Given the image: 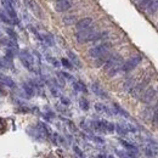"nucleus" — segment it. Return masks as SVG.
Instances as JSON below:
<instances>
[{
  "mask_svg": "<svg viewBox=\"0 0 158 158\" xmlns=\"http://www.w3.org/2000/svg\"><path fill=\"white\" fill-rule=\"evenodd\" d=\"M105 37H107V32L100 33L92 27L81 29V31H78L75 33V39H77V42L80 44H84L88 42H97V40H100Z\"/></svg>",
  "mask_w": 158,
  "mask_h": 158,
  "instance_id": "f257e3e1",
  "label": "nucleus"
},
{
  "mask_svg": "<svg viewBox=\"0 0 158 158\" xmlns=\"http://www.w3.org/2000/svg\"><path fill=\"white\" fill-rule=\"evenodd\" d=\"M122 65H123V60L119 55L117 54L109 55L107 61L105 62V69H106L108 77H114L119 71H122Z\"/></svg>",
  "mask_w": 158,
  "mask_h": 158,
  "instance_id": "f03ea898",
  "label": "nucleus"
},
{
  "mask_svg": "<svg viewBox=\"0 0 158 158\" xmlns=\"http://www.w3.org/2000/svg\"><path fill=\"white\" fill-rule=\"evenodd\" d=\"M20 60L23 63V66H25L27 69H29L31 72L37 71L36 69V60H34L33 55L28 50H22L20 52Z\"/></svg>",
  "mask_w": 158,
  "mask_h": 158,
  "instance_id": "7ed1b4c3",
  "label": "nucleus"
},
{
  "mask_svg": "<svg viewBox=\"0 0 158 158\" xmlns=\"http://www.w3.org/2000/svg\"><path fill=\"white\" fill-rule=\"evenodd\" d=\"M111 50V44L109 43H103L100 45H96L89 50V56L92 58H97L105 54H108Z\"/></svg>",
  "mask_w": 158,
  "mask_h": 158,
  "instance_id": "20e7f679",
  "label": "nucleus"
},
{
  "mask_svg": "<svg viewBox=\"0 0 158 158\" xmlns=\"http://www.w3.org/2000/svg\"><path fill=\"white\" fill-rule=\"evenodd\" d=\"M141 61H142V56H140V55L133 56V57H130L127 62H124V63L122 65V71H123V72H129V71H133V69L135 68V67H136Z\"/></svg>",
  "mask_w": 158,
  "mask_h": 158,
  "instance_id": "39448f33",
  "label": "nucleus"
},
{
  "mask_svg": "<svg viewBox=\"0 0 158 158\" xmlns=\"http://www.w3.org/2000/svg\"><path fill=\"white\" fill-rule=\"evenodd\" d=\"M141 97H140V100H141L144 103H151L152 101L156 100V96H157V91L155 88L150 86L147 90H144L142 94L140 95Z\"/></svg>",
  "mask_w": 158,
  "mask_h": 158,
  "instance_id": "423d86ee",
  "label": "nucleus"
},
{
  "mask_svg": "<svg viewBox=\"0 0 158 158\" xmlns=\"http://www.w3.org/2000/svg\"><path fill=\"white\" fill-rule=\"evenodd\" d=\"M72 8V0H57L54 9L57 12H66Z\"/></svg>",
  "mask_w": 158,
  "mask_h": 158,
  "instance_id": "0eeeda50",
  "label": "nucleus"
},
{
  "mask_svg": "<svg viewBox=\"0 0 158 158\" xmlns=\"http://www.w3.org/2000/svg\"><path fill=\"white\" fill-rule=\"evenodd\" d=\"M1 3L4 5V9L6 10V15L10 16L11 20H14L16 23H18V20H17V15H16V11L12 6V4H11L10 0H1Z\"/></svg>",
  "mask_w": 158,
  "mask_h": 158,
  "instance_id": "6e6552de",
  "label": "nucleus"
},
{
  "mask_svg": "<svg viewBox=\"0 0 158 158\" xmlns=\"http://www.w3.org/2000/svg\"><path fill=\"white\" fill-rule=\"evenodd\" d=\"M91 89L94 91V94L95 95H97L98 97H101V98H108V95H107V92L105 91L100 86V84H97V83H94L91 85Z\"/></svg>",
  "mask_w": 158,
  "mask_h": 158,
  "instance_id": "1a4fd4ad",
  "label": "nucleus"
},
{
  "mask_svg": "<svg viewBox=\"0 0 158 158\" xmlns=\"http://www.w3.org/2000/svg\"><path fill=\"white\" fill-rule=\"evenodd\" d=\"M0 84L6 85L9 88H15L16 86V83L14 81V79L11 77H9V75H6V74H3V73H0Z\"/></svg>",
  "mask_w": 158,
  "mask_h": 158,
  "instance_id": "9d476101",
  "label": "nucleus"
},
{
  "mask_svg": "<svg viewBox=\"0 0 158 158\" xmlns=\"http://www.w3.org/2000/svg\"><path fill=\"white\" fill-rule=\"evenodd\" d=\"M92 18H89V17H86V18H83L77 22V25H75V27H77L78 31H81V29H85V28H89L91 27L92 25Z\"/></svg>",
  "mask_w": 158,
  "mask_h": 158,
  "instance_id": "9b49d317",
  "label": "nucleus"
},
{
  "mask_svg": "<svg viewBox=\"0 0 158 158\" xmlns=\"http://www.w3.org/2000/svg\"><path fill=\"white\" fill-rule=\"evenodd\" d=\"M29 6H31V9H32L33 12L37 15L38 18H43V11H42L40 6H39V5H38L36 1H33V0H31V1H29Z\"/></svg>",
  "mask_w": 158,
  "mask_h": 158,
  "instance_id": "f8f14e48",
  "label": "nucleus"
},
{
  "mask_svg": "<svg viewBox=\"0 0 158 158\" xmlns=\"http://www.w3.org/2000/svg\"><path fill=\"white\" fill-rule=\"evenodd\" d=\"M157 9H158L157 0H152L148 6L146 8V10H147V12H148L150 15H156V14H157Z\"/></svg>",
  "mask_w": 158,
  "mask_h": 158,
  "instance_id": "ddd939ff",
  "label": "nucleus"
},
{
  "mask_svg": "<svg viewBox=\"0 0 158 158\" xmlns=\"http://www.w3.org/2000/svg\"><path fill=\"white\" fill-rule=\"evenodd\" d=\"M67 54H68V57L71 58V61L74 63V66H77L78 68H80V67H81V62H80V60L78 58L77 54H74L73 51H68Z\"/></svg>",
  "mask_w": 158,
  "mask_h": 158,
  "instance_id": "4468645a",
  "label": "nucleus"
},
{
  "mask_svg": "<svg viewBox=\"0 0 158 158\" xmlns=\"http://www.w3.org/2000/svg\"><path fill=\"white\" fill-rule=\"evenodd\" d=\"M62 21L66 26H71V25H74V23L77 22V17H75L74 15H65Z\"/></svg>",
  "mask_w": 158,
  "mask_h": 158,
  "instance_id": "2eb2a0df",
  "label": "nucleus"
},
{
  "mask_svg": "<svg viewBox=\"0 0 158 158\" xmlns=\"http://www.w3.org/2000/svg\"><path fill=\"white\" fill-rule=\"evenodd\" d=\"M117 153H118L119 157H122V158H137L136 152H133V151H128V152L117 151Z\"/></svg>",
  "mask_w": 158,
  "mask_h": 158,
  "instance_id": "dca6fc26",
  "label": "nucleus"
},
{
  "mask_svg": "<svg viewBox=\"0 0 158 158\" xmlns=\"http://www.w3.org/2000/svg\"><path fill=\"white\" fill-rule=\"evenodd\" d=\"M42 39L45 40V43L48 44V45H50V46L55 45V38H54V36H52V34H50V33H45L44 36L42 37Z\"/></svg>",
  "mask_w": 158,
  "mask_h": 158,
  "instance_id": "f3484780",
  "label": "nucleus"
},
{
  "mask_svg": "<svg viewBox=\"0 0 158 158\" xmlns=\"http://www.w3.org/2000/svg\"><path fill=\"white\" fill-rule=\"evenodd\" d=\"M73 88H74V90H75V91L88 92L86 86L84 85V83H81V81H74V83H73Z\"/></svg>",
  "mask_w": 158,
  "mask_h": 158,
  "instance_id": "a211bd4d",
  "label": "nucleus"
},
{
  "mask_svg": "<svg viewBox=\"0 0 158 158\" xmlns=\"http://www.w3.org/2000/svg\"><path fill=\"white\" fill-rule=\"evenodd\" d=\"M95 109L97 111V112H100V113H107V114H111V111L108 109L107 106H105L103 103H96V105H95Z\"/></svg>",
  "mask_w": 158,
  "mask_h": 158,
  "instance_id": "6ab92c4d",
  "label": "nucleus"
},
{
  "mask_svg": "<svg viewBox=\"0 0 158 158\" xmlns=\"http://www.w3.org/2000/svg\"><path fill=\"white\" fill-rule=\"evenodd\" d=\"M113 107H114V109H116V111H114V113H118V114H120V116H124L125 118H128V117H129V113H128L125 109H123L118 103H114V105H113Z\"/></svg>",
  "mask_w": 158,
  "mask_h": 158,
  "instance_id": "aec40b11",
  "label": "nucleus"
},
{
  "mask_svg": "<svg viewBox=\"0 0 158 158\" xmlns=\"http://www.w3.org/2000/svg\"><path fill=\"white\" fill-rule=\"evenodd\" d=\"M22 86H23V90H25L26 95H27L28 97H32V96L34 95L33 86H31V85H29V84H27V83H23V84H22Z\"/></svg>",
  "mask_w": 158,
  "mask_h": 158,
  "instance_id": "412c9836",
  "label": "nucleus"
},
{
  "mask_svg": "<svg viewBox=\"0 0 158 158\" xmlns=\"http://www.w3.org/2000/svg\"><path fill=\"white\" fill-rule=\"evenodd\" d=\"M120 144L123 145V147H125L128 151H133V152H136V153H137V148L134 145H131L130 142L125 141V140H120Z\"/></svg>",
  "mask_w": 158,
  "mask_h": 158,
  "instance_id": "4be33fe9",
  "label": "nucleus"
},
{
  "mask_svg": "<svg viewBox=\"0 0 158 158\" xmlns=\"http://www.w3.org/2000/svg\"><path fill=\"white\" fill-rule=\"evenodd\" d=\"M114 130H117V133H118L119 135H127V134H128V130L125 129V127L122 125V124L114 125Z\"/></svg>",
  "mask_w": 158,
  "mask_h": 158,
  "instance_id": "5701e85b",
  "label": "nucleus"
},
{
  "mask_svg": "<svg viewBox=\"0 0 158 158\" xmlns=\"http://www.w3.org/2000/svg\"><path fill=\"white\" fill-rule=\"evenodd\" d=\"M79 106H80L81 109L88 111V109H89V101H88L86 98H80V100H79Z\"/></svg>",
  "mask_w": 158,
  "mask_h": 158,
  "instance_id": "b1692460",
  "label": "nucleus"
},
{
  "mask_svg": "<svg viewBox=\"0 0 158 158\" xmlns=\"http://www.w3.org/2000/svg\"><path fill=\"white\" fill-rule=\"evenodd\" d=\"M0 20H1L3 22H5V23H8V25H12V20L9 18V17L4 12H1V11H0Z\"/></svg>",
  "mask_w": 158,
  "mask_h": 158,
  "instance_id": "393cba45",
  "label": "nucleus"
},
{
  "mask_svg": "<svg viewBox=\"0 0 158 158\" xmlns=\"http://www.w3.org/2000/svg\"><path fill=\"white\" fill-rule=\"evenodd\" d=\"M5 32L9 34L10 38L12 39V40H16V39H17V34H16V32L14 31L12 28H5Z\"/></svg>",
  "mask_w": 158,
  "mask_h": 158,
  "instance_id": "a878e982",
  "label": "nucleus"
},
{
  "mask_svg": "<svg viewBox=\"0 0 158 158\" xmlns=\"http://www.w3.org/2000/svg\"><path fill=\"white\" fill-rule=\"evenodd\" d=\"M134 86H135V83H134V80H133V79H129V80H128L127 83H125V85H124V89H125L127 91H130Z\"/></svg>",
  "mask_w": 158,
  "mask_h": 158,
  "instance_id": "bb28decb",
  "label": "nucleus"
},
{
  "mask_svg": "<svg viewBox=\"0 0 158 158\" xmlns=\"http://www.w3.org/2000/svg\"><path fill=\"white\" fill-rule=\"evenodd\" d=\"M61 63H62V65L65 66L66 68H68V69H72V68H73V65L71 63V61H68L67 58H62V60H61Z\"/></svg>",
  "mask_w": 158,
  "mask_h": 158,
  "instance_id": "cd10ccee",
  "label": "nucleus"
},
{
  "mask_svg": "<svg viewBox=\"0 0 158 158\" xmlns=\"http://www.w3.org/2000/svg\"><path fill=\"white\" fill-rule=\"evenodd\" d=\"M114 131V124L111 122L106 123V133H113Z\"/></svg>",
  "mask_w": 158,
  "mask_h": 158,
  "instance_id": "c85d7f7f",
  "label": "nucleus"
},
{
  "mask_svg": "<svg viewBox=\"0 0 158 158\" xmlns=\"http://www.w3.org/2000/svg\"><path fill=\"white\" fill-rule=\"evenodd\" d=\"M48 61L49 62H51V65H54L55 67H58V66H60V63H58V61L56 60V58H52V57H48Z\"/></svg>",
  "mask_w": 158,
  "mask_h": 158,
  "instance_id": "c756f323",
  "label": "nucleus"
},
{
  "mask_svg": "<svg viewBox=\"0 0 158 158\" xmlns=\"http://www.w3.org/2000/svg\"><path fill=\"white\" fill-rule=\"evenodd\" d=\"M73 150H74V152H75V153H77L79 157H83V156H84V155H83V152H81V150L78 147V146H74Z\"/></svg>",
  "mask_w": 158,
  "mask_h": 158,
  "instance_id": "7c9ffc66",
  "label": "nucleus"
},
{
  "mask_svg": "<svg viewBox=\"0 0 158 158\" xmlns=\"http://www.w3.org/2000/svg\"><path fill=\"white\" fill-rule=\"evenodd\" d=\"M61 102L63 105H69V100H68L67 97H61Z\"/></svg>",
  "mask_w": 158,
  "mask_h": 158,
  "instance_id": "2f4dec72",
  "label": "nucleus"
},
{
  "mask_svg": "<svg viewBox=\"0 0 158 158\" xmlns=\"http://www.w3.org/2000/svg\"><path fill=\"white\" fill-rule=\"evenodd\" d=\"M92 140H95V141H97V142H100V144H103V140H102L101 137H97V136H94V137H92Z\"/></svg>",
  "mask_w": 158,
  "mask_h": 158,
  "instance_id": "473e14b6",
  "label": "nucleus"
},
{
  "mask_svg": "<svg viewBox=\"0 0 158 158\" xmlns=\"http://www.w3.org/2000/svg\"><path fill=\"white\" fill-rule=\"evenodd\" d=\"M5 95V91H4V89L1 86H0V96H4Z\"/></svg>",
  "mask_w": 158,
  "mask_h": 158,
  "instance_id": "72a5a7b5",
  "label": "nucleus"
},
{
  "mask_svg": "<svg viewBox=\"0 0 158 158\" xmlns=\"http://www.w3.org/2000/svg\"><path fill=\"white\" fill-rule=\"evenodd\" d=\"M106 158H114L112 155H106Z\"/></svg>",
  "mask_w": 158,
  "mask_h": 158,
  "instance_id": "f704fd0d",
  "label": "nucleus"
},
{
  "mask_svg": "<svg viewBox=\"0 0 158 158\" xmlns=\"http://www.w3.org/2000/svg\"><path fill=\"white\" fill-rule=\"evenodd\" d=\"M136 1L140 4V3H144V1H146V0H136Z\"/></svg>",
  "mask_w": 158,
  "mask_h": 158,
  "instance_id": "c9c22d12",
  "label": "nucleus"
}]
</instances>
